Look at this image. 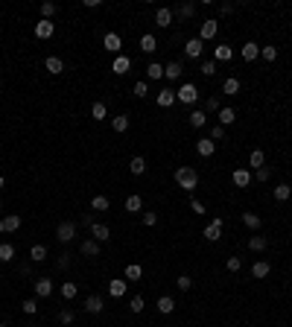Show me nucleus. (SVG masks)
<instances>
[{
    "instance_id": "nucleus-54",
    "label": "nucleus",
    "mask_w": 292,
    "mask_h": 327,
    "mask_svg": "<svg viewBox=\"0 0 292 327\" xmlns=\"http://www.w3.org/2000/svg\"><path fill=\"white\" fill-rule=\"evenodd\" d=\"M222 137H225V126H219V123H216V126L211 129V140L216 143V140H222Z\"/></svg>"
},
{
    "instance_id": "nucleus-2",
    "label": "nucleus",
    "mask_w": 292,
    "mask_h": 327,
    "mask_svg": "<svg viewBox=\"0 0 292 327\" xmlns=\"http://www.w3.org/2000/svg\"><path fill=\"white\" fill-rule=\"evenodd\" d=\"M175 99L184 102V105H196V99H199V88H196L193 82H184V85L175 91Z\"/></svg>"
},
{
    "instance_id": "nucleus-11",
    "label": "nucleus",
    "mask_w": 292,
    "mask_h": 327,
    "mask_svg": "<svg viewBox=\"0 0 292 327\" xmlns=\"http://www.w3.org/2000/svg\"><path fill=\"white\" fill-rule=\"evenodd\" d=\"M126 289H129V281H123V278L108 281V295H111V298H123V295H126Z\"/></svg>"
},
{
    "instance_id": "nucleus-3",
    "label": "nucleus",
    "mask_w": 292,
    "mask_h": 327,
    "mask_svg": "<svg viewBox=\"0 0 292 327\" xmlns=\"http://www.w3.org/2000/svg\"><path fill=\"white\" fill-rule=\"evenodd\" d=\"M56 240H58L61 246L73 243V240H76V222H70V219H67V222H61V225L56 228Z\"/></svg>"
},
{
    "instance_id": "nucleus-41",
    "label": "nucleus",
    "mask_w": 292,
    "mask_h": 327,
    "mask_svg": "<svg viewBox=\"0 0 292 327\" xmlns=\"http://www.w3.org/2000/svg\"><path fill=\"white\" fill-rule=\"evenodd\" d=\"M146 76H149V79H164V64H158V61H149V67H146Z\"/></svg>"
},
{
    "instance_id": "nucleus-36",
    "label": "nucleus",
    "mask_w": 292,
    "mask_h": 327,
    "mask_svg": "<svg viewBox=\"0 0 292 327\" xmlns=\"http://www.w3.org/2000/svg\"><path fill=\"white\" fill-rule=\"evenodd\" d=\"M205 123H208V114H205L202 108H196V111L190 114V126H193V129H202Z\"/></svg>"
},
{
    "instance_id": "nucleus-40",
    "label": "nucleus",
    "mask_w": 292,
    "mask_h": 327,
    "mask_svg": "<svg viewBox=\"0 0 292 327\" xmlns=\"http://www.w3.org/2000/svg\"><path fill=\"white\" fill-rule=\"evenodd\" d=\"M15 260V246L12 243H0V263H9Z\"/></svg>"
},
{
    "instance_id": "nucleus-53",
    "label": "nucleus",
    "mask_w": 292,
    "mask_h": 327,
    "mask_svg": "<svg viewBox=\"0 0 292 327\" xmlns=\"http://www.w3.org/2000/svg\"><path fill=\"white\" fill-rule=\"evenodd\" d=\"M260 56H263L266 61H275V58H278V50H275V47H260Z\"/></svg>"
},
{
    "instance_id": "nucleus-8",
    "label": "nucleus",
    "mask_w": 292,
    "mask_h": 327,
    "mask_svg": "<svg viewBox=\"0 0 292 327\" xmlns=\"http://www.w3.org/2000/svg\"><path fill=\"white\" fill-rule=\"evenodd\" d=\"M102 47H105L108 53H117V56H120V50H123V38H120L117 32H105V38H102Z\"/></svg>"
},
{
    "instance_id": "nucleus-10",
    "label": "nucleus",
    "mask_w": 292,
    "mask_h": 327,
    "mask_svg": "<svg viewBox=\"0 0 292 327\" xmlns=\"http://www.w3.org/2000/svg\"><path fill=\"white\" fill-rule=\"evenodd\" d=\"M155 102H158L161 108H173V105H175L178 99H175V91H173V88H164V91H158Z\"/></svg>"
},
{
    "instance_id": "nucleus-61",
    "label": "nucleus",
    "mask_w": 292,
    "mask_h": 327,
    "mask_svg": "<svg viewBox=\"0 0 292 327\" xmlns=\"http://www.w3.org/2000/svg\"><path fill=\"white\" fill-rule=\"evenodd\" d=\"M82 225H85V228H94V216H91V213H85V216H82Z\"/></svg>"
},
{
    "instance_id": "nucleus-34",
    "label": "nucleus",
    "mask_w": 292,
    "mask_h": 327,
    "mask_svg": "<svg viewBox=\"0 0 292 327\" xmlns=\"http://www.w3.org/2000/svg\"><path fill=\"white\" fill-rule=\"evenodd\" d=\"M249 167H254V170L266 167V155H263V149H254V152L249 155Z\"/></svg>"
},
{
    "instance_id": "nucleus-7",
    "label": "nucleus",
    "mask_w": 292,
    "mask_h": 327,
    "mask_svg": "<svg viewBox=\"0 0 292 327\" xmlns=\"http://www.w3.org/2000/svg\"><path fill=\"white\" fill-rule=\"evenodd\" d=\"M53 32H56V23L53 20H38L35 23V38H41V41H47V38H53Z\"/></svg>"
},
{
    "instance_id": "nucleus-60",
    "label": "nucleus",
    "mask_w": 292,
    "mask_h": 327,
    "mask_svg": "<svg viewBox=\"0 0 292 327\" xmlns=\"http://www.w3.org/2000/svg\"><path fill=\"white\" fill-rule=\"evenodd\" d=\"M234 9H237V6H234V3H222V6H219V12H222V15H231V12H234Z\"/></svg>"
},
{
    "instance_id": "nucleus-14",
    "label": "nucleus",
    "mask_w": 292,
    "mask_h": 327,
    "mask_svg": "<svg viewBox=\"0 0 292 327\" xmlns=\"http://www.w3.org/2000/svg\"><path fill=\"white\" fill-rule=\"evenodd\" d=\"M240 56H243V61H254V58L260 56V44L246 41V44H243V50H240Z\"/></svg>"
},
{
    "instance_id": "nucleus-21",
    "label": "nucleus",
    "mask_w": 292,
    "mask_h": 327,
    "mask_svg": "<svg viewBox=\"0 0 292 327\" xmlns=\"http://www.w3.org/2000/svg\"><path fill=\"white\" fill-rule=\"evenodd\" d=\"M243 222H246V228H249V231H260V228H263V219H260L257 213H252V211H246V213H243Z\"/></svg>"
},
{
    "instance_id": "nucleus-58",
    "label": "nucleus",
    "mask_w": 292,
    "mask_h": 327,
    "mask_svg": "<svg viewBox=\"0 0 292 327\" xmlns=\"http://www.w3.org/2000/svg\"><path fill=\"white\" fill-rule=\"evenodd\" d=\"M190 211H193L196 216H202V213H205V205H202L199 199H190Z\"/></svg>"
},
{
    "instance_id": "nucleus-29",
    "label": "nucleus",
    "mask_w": 292,
    "mask_h": 327,
    "mask_svg": "<svg viewBox=\"0 0 292 327\" xmlns=\"http://www.w3.org/2000/svg\"><path fill=\"white\" fill-rule=\"evenodd\" d=\"M269 272H272V266H269L266 260H257V263L252 266V275H254L257 281H260V278H269Z\"/></svg>"
},
{
    "instance_id": "nucleus-17",
    "label": "nucleus",
    "mask_w": 292,
    "mask_h": 327,
    "mask_svg": "<svg viewBox=\"0 0 292 327\" xmlns=\"http://www.w3.org/2000/svg\"><path fill=\"white\" fill-rule=\"evenodd\" d=\"M35 295L38 298H50L53 295V281L50 278H38L35 281Z\"/></svg>"
},
{
    "instance_id": "nucleus-28",
    "label": "nucleus",
    "mask_w": 292,
    "mask_h": 327,
    "mask_svg": "<svg viewBox=\"0 0 292 327\" xmlns=\"http://www.w3.org/2000/svg\"><path fill=\"white\" fill-rule=\"evenodd\" d=\"M129 170H132L135 175H143V173H146V158H143V155H135V158L129 161Z\"/></svg>"
},
{
    "instance_id": "nucleus-47",
    "label": "nucleus",
    "mask_w": 292,
    "mask_h": 327,
    "mask_svg": "<svg viewBox=\"0 0 292 327\" xmlns=\"http://www.w3.org/2000/svg\"><path fill=\"white\" fill-rule=\"evenodd\" d=\"M225 269H228V272H240V269H243V257H228V260H225Z\"/></svg>"
},
{
    "instance_id": "nucleus-23",
    "label": "nucleus",
    "mask_w": 292,
    "mask_h": 327,
    "mask_svg": "<svg viewBox=\"0 0 292 327\" xmlns=\"http://www.w3.org/2000/svg\"><path fill=\"white\" fill-rule=\"evenodd\" d=\"M44 67H47V70H50L53 76H58V73L64 70V61H61L58 56H47V61H44Z\"/></svg>"
},
{
    "instance_id": "nucleus-49",
    "label": "nucleus",
    "mask_w": 292,
    "mask_h": 327,
    "mask_svg": "<svg viewBox=\"0 0 292 327\" xmlns=\"http://www.w3.org/2000/svg\"><path fill=\"white\" fill-rule=\"evenodd\" d=\"M56 9H58L56 3H41V15H44V20H50V18L56 15Z\"/></svg>"
},
{
    "instance_id": "nucleus-22",
    "label": "nucleus",
    "mask_w": 292,
    "mask_h": 327,
    "mask_svg": "<svg viewBox=\"0 0 292 327\" xmlns=\"http://www.w3.org/2000/svg\"><path fill=\"white\" fill-rule=\"evenodd\" d=\"M91 237H94L97 243H105V240L111 237V228H108V225H99V222H94V228H91Z\"/></svg>"
},
{
    "instance_id": "nucleus-1",
    "label": "nucleus",
    "mask_w": 292,
    "mask_h": 327,
    "mask_svg": "<svg viewBox=\"0 0 292 327\" xmlns=\"http://www.w3.org/2000/svg\"><path fill=\"white\" fill-rule=\"evenodd\" d=\"M175 184H178L181 190L193 193V190L199 187V173H196L193 167H178V170H175Z\"/></svg>"
},
{
    "instance_id": "nucleus-43",
    "label": "nucleus",
    "mask_w": 292,
    "mask_h": 327,
    "mask_svg": "<svg viewBox=\"0 0 292 327\" xmlns=\"http://www.w3.org/2000/svg\"><path fill=\"white\" fill-rule=\"evenodd\" d=\"M140 278H143V269L137 263H129L126 266V281H140Z\"/></svg>"
},
{
    "instance_id": "nucleus-15",
    "label": "nucleus",
    "mask_w": 292,
    "mask_h": 327,
    "mask_svg": "<svg viewBox=\"0 0 292 327\" xmlns=\"http://www.w3.org/2000/svg\"><path fill=\"white\" fill-rule=\"evenodd\" d=\"M196 152H199L202 158H211V155L216 152V143H214L211 137H202V140H196Z\"/></svg>"
},
{
    "instance_id": "nucleus-13",
    "label": "nucleus",
    "mask_w": 292,
    "mask_h": 327,
    "mask_svg": "<svg viewBox=\"0 0 292 327\" xmlns=\"http://www.w3.org/2000/svg\"><path fill=\"white\" fill-rule=\"evenodd\" d=\"M173 18H175V12H173V9H167V6L155 12V23H158V26H164V29H170V23H173Z\"/></svg>"
},
{
    "instance_id": "nucleus-5",
    "label": "nucleus",
    "mask_w": 292,
    "mask_h": 327,
    "mask_svg": "<svg viewBox=\"0 0 292 327\" xmlns=\"http://www.w3.org/2000/svg\"><path fill=\"white\" fill-rule=\"evenodd\" d=\"M202 53H205V41L202 38H190L184 44V56L187 58H202Z\"/></svg>"
},
{
    "instance_id": "nucleus-26",
    "label": "nucleus",
    "mask_w": 292,
    "mask_h": 327,
    "mask_svg": "<svg viewBox=\"0 0 292 327\" xmlns=\"http://www.w3.org/2000/svg\"><path fill=\"white\" fill-rule=\"evenodd\" d=\"M140 50H143V53H155V50H158V38H155L152 32H146V35L140 38Z\"/></svg>"
},
{
    "instance_id": "nucleus-59",
    "label": "nucleus",
    "mask_w": 292,
    "mask_h": 327,
    "mask_svg": "<svg viewBox=\"0 0 292 327\" xmlns=\"http://www.w3.org/2000/svg\"><path fill=\"white\" fill-rule=\"evenodd\" d=\"M70 257H73V254H67V251L58 254V269H67V266H70Z\"/></svg>"
},
{
    "instance_id": "nucleus-55",
    "label": "nucleus",
    "mask_w": 292,
    "mask_h": 327,
    "mask_svg": "<svg viewBox=\"0 0 292 327\" xmlns=\"http://www.w3.org/2000/svg\"><path fill=\"white\" fill-rule=\"evenodd\" d=\"M73 319H76V316H73V310H67V307L58 313V322H61V325H73Z\"/></svg>"
},
{
    "instance_id": "nucleus-62",
    "label": "nucleus",
    "mask_w": 292,
    "mask_h": 327,
    "mask_svg": "<svg viewBox=\"0 0 292 327\" xmlns=\"http://www.w3.org/2000/svg\"><path fill=\"white\" fill-rule=\"evenodd\" d=\"M85 6L88 9H97V6H102V0H85Z\"/></svg>"
},
{
    "instance_id": "nucleus-24",
    "label": "nucleus",
    "mask_w": 292,
    "mask_h": 327,
    "mask_svg": "<svg viewBox=\"0 0 292 327\" xmlns=\"http://www.w3.org/2000/svg\"><path fill=\"white\" fill-rule=\"evenodd\" d=\"M143 211V199L137 196V193H132L129 199H126V213H140Z\"/></svg>"
},
{
    "instance_id": "nucleus-33",
    "label": "nucleus",
    "mask_w": 292,
    "mask_h": 327,
    "mask_svg": "<svg viewBox=\"0 0 292 327\" xmlns=\"http://www.w3.org/2000/svg\"><path fill=\"white\" fill-rule=\"evenodd\" d=\"M234 120H237V111H234V108H228V105L219 108V126H231Z\"/></svg>"
},
{
    "instance_id": "nucleus-32",
    "label": "nucleus",
    "mask_w": 292,
    "mask_h": 327,
    "mask_svg": "<svg viewBox=\"0 0 292 327\" xmlns=\"http://www.w3.org/2000/svg\"><path fill=\"white\" fill-rule=\"evenodd\" d=\"M91 117L102 123V120L108 117V105H105V102H94V105H91Z\"/></svg>"
},
{
    "instance_id": "nucleus-12",
    "label": "nucleus",
    "mask_w": 292,
    "mask_h": 327,
    "mask_svg": "<svg viewBox=\"0 0 292 327\" xmlns=\"http://www.w3.org/2000/svg\"><path fill=\"white\" fill-rule=\"evenodd\" d=\"M181 73H184L181 61H167V64H164V79L175 82V79H181Z\"/></svg>"
},
{
    "instance_id": "nucleus-30",
    "label": "nucleus",
    "mask_w": 292,
    "mask_h": 327,
    "mask_svg": "<svg viewBox=\"0 0 292 327\" xmlns=\"http://www.w3.org/2000/svg\"><path fill=\"white\" fill-rule=\"evenodd\" d=\"M196 12H199V3H181V6L175 9V15H178V18H193Z\"/></svg>"
},
{
    "instance_id": "nucleus-31",
    "label": "nucleus",
    "mask_w": 292,
    "mask_h": 327,
    "mask_svg": "<svg viewBox=\"0 0 292 327\" xmlns=\"http://www.w3.org/2000/svg\"><path fill=\"white\" fill-rule=\"evenodd\" d=\"M222 94L237 96V94H240V79H234V76H231V79H225V82H222Z\"/></svg>"
},
{
    "instance_id": "nucleus-16",
    "label": "nucleus",
    "mask_w": 292,
    "mask_h": 327,
    "mask_svg": "<svg viewBox=\"0 0 292 327\" xmlns=\"http://www.w3.org/2000/svg\"><path fill=\"white\" fill-rule=\"evenodd\" d=\"M79 254L82 257H99V243L91 237V240H85L82 246H79Z\"/></svg>"
},
{
    "instance_id": "nucleus-6",
    "label": "nucleus",
    "mask_w": 292,
    "mask_h": 327,
    "mask_svg": "<svg viewBox=\"0 0 292 327\" xmlns=\"http://www.w3.org/2000/svg\"><path fill=\"white\" fill-rule=\"evenodd\" d=\"M216 32H219L216 18H208V20L202 23V29H199V38H202V41H211V38H216Z\"/></svg>"
},
{
    "instance_id": "nucleus-39",
    "label": "nucleus",
    "mask_w": 292,
    "mask_h": 327,
    "mask_svg": "<svg viewBox=\"0 0 292 327\" xmlns=\"http://www.w3.org/2000/svg\"><path fill=\"white\" fill-rule=\"evenodd\" d=\"M76 292H79V287H76L73 281H64V284H61V298L73 301V298H76Z\"/></svg>"
},
{
    "instance_id": "nucleus-38",
    "label": "nucleus",
    "mask_w": 292,
    "mask_h": 327,
    "mask_svg": "<svg viewBox=\"0 0 292 327\" xmlns=\"http://www.w3.org/2000/svg\"><path fill=\"white\" fill-rule=\"evenodd\" d=\"M29 260H32V263H44V260H47V249H44V246H32V249H29Z\"/></svg>"
},
{
    "instance_id": "nucleus-56",
    "label": "nucleus",
    "mask_w": 292,
    "mask_h": 327,
    "mask_svg": "<svg viewBox=\"0 0 292 327\" xmlns=\"http://www.w3.org/2000/svg\"><path fill=\"white\" fill-rule=\"evenodd\" d=\"M199 70H202L205 76H214V73H216V61H202V67H199Z\"/></svg>"
},
{
    "instance_id": "nucleus-45",
    "label": "nucleus",
    "mask_w": 292,
    "mask_h": 327,
    "mask_svg": "<svg viewBox=\"0 0 292 327\" xmlns=\"http://www.w3.org/2000/svg\"><path fill=\"white\" fill-rule=\"evenodd\" d=\"M175 284H178V289H181V292H190V289H193V278H190V275H178V278H175Z\"/></svg>"
},
{
    "instance_id": "nucleus-27",
    "label": "nucleus",
    "mask_w": 292,
    "mask_h": 327,
    "mask_svg": "<svg viewBox=\"0 0 292 327\" xmlns=\"http://www.w3.org/2000/svg\"><path fill=\"white\" fill-rule=\"evenodd\" d=\"M129 126H132V120H129V114H117V117L111 120V129H114V132H120V135H123V132H126Z\"/></svg>"
},
{
    "instance_id": "nucleus-18",
    "label": "nucleus",
    "mask_w": 292,
    "mask_h": 327,
    "mask_svg": "<svg viewBox=\"0 0 292 327\" xmlns=\"http://www.w3.org/2000/svg\"><path fill=\"white\" fill-rule=\"evenodd\" d=\"M231 178H234V184H237V187H249V184L254 181L252 170H234V175H231Z\"/></svg>"
},
{
    "instance_id": "nucleus-9",
    "label": "nucleus",
    "mask_w": 292,
    "mask_h": 327,
    "mask_svg": "<svg viewBox=\"0 0 292 327\" xmlns=\"http://www.w3.org/2000/svg\"><path fill=\"white\" fill-rule=\"evenodd\" d=\"M111 70H114L117 76H126V73L132 70V58H129L126 53H120V56L114 58V64H111Z\"/></svg>"
},
{
    "instance_id": "nucleus-37",
    "label": "nucleus",
    "mask_w": 292,
    "mask_h": 327,
    "mask_svg": "<svg viewBox=\"0 0 292 327\" xmlns=\"http://www.w3.org/2000/svg\"><path fill=\"white\" fill-rule=\"evenodd\" d=\"M266 246H269V240H266L263 234H254V237L249 240V249H252V251H263Z\"/></svg>"
},
{
    "instance_id": "nucleus-4",
    "label": "nucleus",
    "mask_w": 292,
    "mask_h": 327,
    "mask_svg": "<svg viewBox=\"0 0 292 327\" xmlns=\"http://www.w3.org/2000/svg\"><path fill=\"white\" fill-rule=\"evenodd\" d=\"M222 225H225V219H222V216H216V219L202 231V234H205V240H208V243H216V240L222 237Z\"/></svg>"
},
{
    "instance_id": "nucleus-46",
    "label": "nucleus",
    "mask_w": 292,
    "mask_h": 327,
    "mask_svg": "<svg viewBox=\"0 0 292 327\" xmlns=\"http://www.w3.org/2000/svg\"><path fill=\"white\" fill-rule=\"evenodd\" d=\"M219 108H222V105H219V96H208V99H205V108H202V111L208 114V111H219Z\"/></svg>"
},
{
    "instance_id": "nucleus-35",
    "label": "nucleus",
    "mask_w": 292,
    "mask_h": 327,
    "mask_svg": "<svg viewBox=\"0 0 292 327\" xmlns=\"http://www.w3.org/2000/svg\"><path fill=\"white\" fill-rule=\"evenodd\" d=\"M173 310H175V301H173L170 295H161V298H158V313H164V316H170Z\"/></svg>"
},
{
    "instance_id": "nucleus-52",
    "label": "nucleus",
    "mask_w": 292,
    "mask_h": 327,
    "mask_svg": "<svg viewBox=\"0 0 292 327\" xmlns=\"http://www.w3.org/2000/svg\"><path fill=\"white\" fill-rule=\"evenodd\" d=\"M143 307H146V304H143V298H140V295H135V298L129 301V310H132V313H143Z\"/></svg>"
},
{
    "instance_id": "nucleus-20",
    "label": "nucleus",
    "mask_w": 292,
    "mask_h": 327,
    "mask_svg": "<svg viewBox=\"0 0 292 327\" xmlns=\"http://www.w3.org/2000/svg\"><path fill=\"white\" fill-rule=\"evenodd\" d=\"M231 58H234V47L219 44V47L214 50V61H231Z\"/></svg>"
},
{
    "instance_id": "nucleus-50",
    "label": "nucleus",
    "mask_w": 292,
    "mask_h": 327,
    "mask_svg": "<svg viewBox=\"0 0 292 327\" xmlns=\"http://www.w3.org/2000/svg\"><path fill=\"white\" fill-rule=\"evenodd\" d=\"M254 178L263 184V181H269V178H272V170H269V167H260V170H254Z\"/></svg>"
},
{
    "instance_id": "nucleus-51",
    "label": "nucleus",
    "mask_w": 292,
    "mask_h": 327,
    "mask_svg": "<svg viewBox=\"0 0 292 327\" xmlns=\"http://www.w3.org/2000/svg\"><path fill=\"white\" fill-rule=\"evenodd\" d=\"M143 225H146V228L158 225V213H155V211H143Z\"/></svg>"
},
{
    "instance_id": "nucleus-25",
    "label": "nucleus",
    "mask_w": 292,
    "mask_h": 327,
    "mask_svg": "<svg viewBox=\"0 0 292 327\" xmlns=\"http://www.w3.org/2000/svg\"><path fill=\"white\" fill-rule=\"evenodd\" d=\"M102 307H105V304H102L99 295H88V298H85V310H88V313L97 316V313H102Z\"/></svg>"
},
{
    "instance_id": "nucleus-19",
    "label": "nucleus",
    "mask_w": 292,
    "mask_h": 327,
    "mask_svg": "<svg viewBox=\"0 0 292 327\" xmlns=\"http://www.w3.org/2000/svg\"><path fill=\"white\" fill-rule=\"evenodd\" d=\"M18 228H20V216H15V213H12V216H3V219H0V234L18 231Z\"/></svg>"
},
{
    "instance_id": "nucleus-57",
    "label": "nucleus",
    "mask_w": 292,
    "mask_h": 327,
    "mask_svg": "<svg viewBox=\"0 0 292 327\" xmlns=\"http://www.w3.org/2000/svg\"><path fill=\"white\" fill-rule=\"evenodd\" d=\"M149 94V85L146 82H135V96H146Z\"/></svg>"
},
{
    "instance_id": "nucleus-63",
    "label": "nucleus",
    "mask_w": 292,
    "mask_h": 327,
    "mask_svg": "<svg viewBox=\"0 0 292 327\" xmlns=\"http://www.w3.org/2000/svg\"><path fill=\"white\" fill-rule=\"evenodd\" d=\"M3 187H6V178H3V175H0V190H3Z\"/></svg>"
},
{
    "instance_id": "nucleus-44",
    "label": "nucleus",
    "mask_w": 292,
    "mask_h": 327,
    "mask_svg": "<svg viewBox=\"0 0 292 327\" xmlns=\"http://www.w3.org/2000/svg\"><path fill=\"white\" fill-rule=\"evenodd\" d=\"M290 196H292V187H290V184H287V181L275 187V199H278V202H287Z\"/></svg>"
},
{
    "instance_id": "nucleus-48",
    "label": "nucleus",
    "mask_w": 292,
    "mask_h": 327,
    "mask_svg": "<svg viewBox=\"0 0 292 327\" xmlns=\"http://www.w3.org/2000/svg\"><path fill=\"white\" fill-rule=\"evenodd\" d=\"M20 310H23L26 316H35V313H38V301H32V298H26V301L20 304Z\"/></svg>"
},
{
    "instance_id": "nucleus-42",
    "label": "nucleus",
    "mask_w": 292,
    "mask_h": 327,
    "mask_svg": "<svg viewBox=\"0 0 292 327\" xmlns=\"http://www.w3.org/2000/svg\"><path fill=\"white\" fill-rule=\"evenodd\" d=\"M91 208L102 213V211H108V208H111V202H108V196H94V199H91Z\"/></svg>"
}]
</instances>
